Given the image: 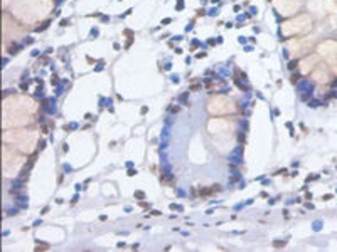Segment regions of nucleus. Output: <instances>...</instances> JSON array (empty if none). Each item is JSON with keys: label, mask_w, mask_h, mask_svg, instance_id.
Returning a JSON list of instances; mask_svg holds the SVG:
<instances>
[{"label": "nucleus", "mask_w": 337, "mask_h": 252, "mask_svg": "<svg viewBox=\"0 0 337 252\" xmlns=\"http://www.w3.org/2000/svg\"><path fill=\"white\" fill-rule=\"evenodd\" d=\"M51 9V0H17L14 4L12 14L22 22H36L49 14Z\"/></svg>", "instance_id": "1"}, {"label": "nucleus", "mask_w": 337, "mask_h": 252, "mask_svg": "<svg viewBox=\"0 0 337 252\" xmlns=\"http://www.w3.org/2000/svg\"><path fill=\"white\" fill-rule=\"evenodd\" d=\"M314 41L312 39H300V41H290L288 42V49L295 54H305V52L312 47Z\"/></svg>", "instance_id": "9"}, {"label": "nucleus", "mask_w": 337, "mask_h": 252, "mask_svg": "<svg viewBox=\"0 0 337 252\" xmlns=\"http://www.w3.org/2000/svg\"><path fill=\"white\" fill-rule=\"evenodd\" d=\"M207 111L211 113V115H216V116H223V115H231V113L236 111V106L231 99L228 98V96H215V98H211L209 104H207Z\"/></svg>", "instance_id": "4"}, {"label": "nucleus", "mask_w": 337, "mask_h": 252, "mask_svg": "<svg viewBox=\"0 0 337 252\" xmlns=\"http://www.w3.org/2000/svg\"><path fill=\"white\" fill-rule=\"evenodd\" d=\"M300 73L302 74H309L310 71H314L315 67H317V56H309L305 57L303 61H300Z\"/></svg>", "instance_id": "10"}, {"label": "nucleus", "mask_w": 337, "mask_h": 252, "mask_svg": "<svg viewBox=\"0 0 337 252\" xmlns=\"http://www.w3.org/2000/svg\"><path fill=\"white\" fill-rule=\"evenodd\" d=\"M207 130L212 135H224L228 131L234 130V125L228 120H219V118H212V120L207 123Z\"/></svg>", "instance_id": "7"}, {"label": "nucleus", "mask_w": 337, "mask_h": 252, "mask_svg": "<svg viewBox=\"0 0 337 252\" xmlns=\"http://www.w3.org/2000/svg\"><path fill=\"white\" fill-rule=\"evenodd\" d=\"M277 12L280 15H293L302 9V0H273Z\"/></svg>", "instance_id": "6"}, {"label": "nucleus", "mask_w": 337, "mask_h": 252, "mask_svg": "<svg viewBox=\"0 0 337 252\" xmlns=\"http://www.w3.org/2000/svg\"><path fill=\"white\" fill-rule=\"evenodd\" d=\"M7 4H9V0H4V7H7Z\"/></svg>", "instance_id": "14"}, {"label": "nucleus", "mask_w": 337, "mask_h": 252, "mask_svg": "<svg viewBox=\"0 0 337 252\" xmlns=\"http://www.w3.org/2000/svg\"><path fill=\"white\" fill-rule=\"evenodd\" d=\"M312 27V19L307 14H300L297 17H293L287 22L282 24V35L283 37H293V35H300L305 34L307 30Z\"/></svg>", "instance_id": "2"}, {"label": "nucleus", "mask_w": 337, "mask_h": 252, "mask_svg": "<svg viewBox=\"0 0 337 252\" xmlns=\"http://www.w3.org/2000/svg\"><path fill=\"white\" fill-rule=\"evenodd\" d=\"M295 66H297V61H292L290 62V69H295Z\"/></svg>", "instance_id": "13"}, {"label": "nucleus", "mask_w": 337, "mask_h": 252, "mask_svg": "<svg viewBox=\"0 0 337 252\" xmlns=\"http://www.w3.org/2000/svg\"><path fill=\"white\" fill-rule=\"evenodd\" d=\"M317 51H319V54L327 61V64L332 66L334 73L337 74V41L327 39V41L320 42Z\"/></svg>", "instance_id": "5"}, {"label": "nucleus", "mask_w": 337, "mask_h": 252, "mask_svg": "<svg viewBox=\"0 0 337 252\" xmlns=\"http://www.w3.org/2000/svg\"><path fill=\"white\" fill-rule=\"evenodd\" d=\"M325 9L330 10V12H337V7L334 5L332 0H325Z\"/></svg>", "instance_id": "12"}, {"label": "nucleus", "mask_w": 337, "mask_h": 252, "mask_svg": "<svg viewBox=\"0 0 337 252\" xmlns=\"http://www.w3.org/2000/svg\"><path fill=\"white\" fill-rule=\"evenodd\" d=\"M312 78H314V81H317V83H327L329 81V74L324 71V66L315 67Z\"/></svg>", "instance_id": "11"}, {"label": "nucleus", "mask_w": 337, "mask_h": 252, "mask_svg": "<svg viewBox=\"0 0 337 252\" xmlns=\"http://www.w3.org/2000/svg\"><path fill=\"white\" fill-rule=\"evenodd\" d=\"M32 118L27 115V113H14L12 116L10 115H4V128L7 130L10 126H22L30 123Z\"/></svg>", "instance_id": "8"}, {"label": "nucleus", "mask_w": 337, "mask_h": 252, "mask_svg": "<svg viewBox=\"0 0 337 252\" xmlns=\"http://www.w3.org/2000/svg\"><path fill=\"white\" fill-rule=\"evenodd\" d=\"M36 140H37L36 133L34 131H25V130H17V131H14L12 135L5 131V135H4L5 143L17 145L19 150H22V152H30V150L34 148Z\"/></svg>", "instance_id": "3"}]
</instances>
